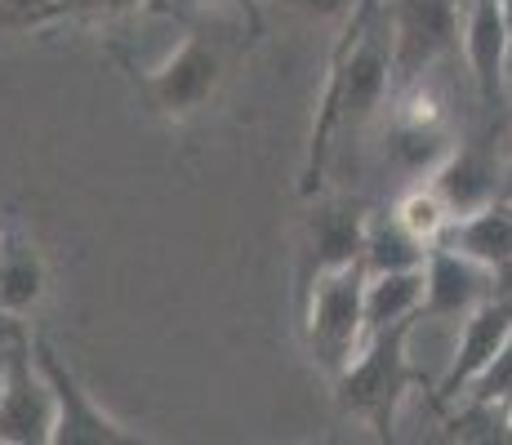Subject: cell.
I'll use <instances>...</instances> for the list:
<instances>
[{
  "mask_svg": "<svg viewBox=\"0 0 512 445\" xmlns=\"http://www.w3.org/2000/svg\"><path fill=\"white\" fill-rule=\"evenodd\" d=\"M423 294H428V276H423V267L366 276V334H379V330H392V325L419 321Z\"/></svg>",
  "mask_w": 512,
  "mask_h": 445,
  "instance_id": "cell-14",
  "label": "cell"
},
{
  "mask_svg": "<svg viewBox=\"0 0 512 445\" xmlns=\"http://www.w3.org/2000/svg\"><path fill=\"white\" fill-rule=\"evenodd\" d=\"M450 147H455V143H450V134H446V121H406V116H397V121H392L388 156L406 174L428 178L450 156Z\"/></svg>",
  "mask_w": 512,
  "mask_h": 445,
  "instance_id": "cell-16",
  "label": "cell"
},
{
  "mask_svg": "<svg viewBox=\"0 0 512 445\" xmlns=\"http://www.w3.org/2000/svg\"><path fill=\"white\" fill-rule=\"evenodd\" d=\"M32 348H36V361H41L49 388H54V401H58L54 445H134V441H143L139 432L121 428V423L90 397V388H85L72 365L54 352V343L32 339Z\"/></svg>",
  "mask_w": 512,
  "mask_h": 445,
  "instance_id": "cell-6",
  "label": "cell"
},
{
  "mask_svg": "<svg viewBox=\"0 0 512 445\" xmlns=\"http://www.w3.org/2000/svg\"><path fill=\"white\" fill-rule=\"evenodd\" d=\"M370 214L348 201H326L308 219V281L334 267L361 263V245H366Z\"/></svg>",
  "mask_w": 512,
  "mask_h": 445,
  "instance_id": "cell-11",
  "label": "cell"
},
{
  "mask_svg": "<svg viewBox=\"0 0 512 445\" xmlns=\"http://www.w3.org/2000/svg\"><path fill=\"white\" fill-rule=\"evenodd\" d=\"M54 423H58V401L49 388L36 348L27 334L14 339L9 356V383L0 397V445H54Z\"/></svg>",
  "mask_w": 512,
  "mask_h": 445,
  "instance_id": "cell-5",
  "label": "cell"
},
{
  "mask_svg": "<svg viewBox=\"0 0 512 445\" xmlns=\"http://www.w3.org/2000/svg\"><path fill=\"white\" fill-rule=\"evenodd\" d=\"M504 423H508V437H512V401L504 405Z\"/></svg>",
  "mask_w": 512,
  "mask_h": 445,
  "instance_id": "cell-27",
  "label": "cell"
},
{
  "mask_svg": "<svg viewBox=\"0 0 512 445\" xmlns=\"http://www.w3.org/2000/svg\"><path fill=\"white\" fill-rule=\"evenodd\" d=\"M423 183L450 205L455 219H464V214L481 210V205H490V201L504 196V165H499L490 152H481V147L455 143L450 156L423 178Z\"/></svg>",
  "mask_w": 512,
  "mask_h": 445,
  "instance_id": "cell-10",
  "label": "cell"
},
{
  "mask_svg": "<svg viewBox=\"0 0 512 445\" xmlns=\"http://www.w3.org/2000/svg\"><path fill=\"white\" fill-rule=\"evenodd\" d=\"M18 325H23V321H18V316H5V312H0V334H9V330H18Z\"/></svg>",
  "mask_w": 512,
  "mask_h": 445,
  "instance_id": "cell-24",
  "label": "cell"
},
{
  "mask_svg": "<svg viewBox=\"0 0 512 445\" xmlns=\"http://www.w3.org/2000/svg\"><path fill=\"white\" fill-rule=\"evenodd\" d=\"M54 5L58 0H0V36L27 32V27H45V18Z\"/></svg>",
  "mask_w": 512,
  "mask_h": 445,
  "instance_id": "cell-20",
  "label": "cell"
},
{
  "mask_svg": "<svg viewBox=\"0 0 512 445\" xmlns=\"http://www.w3.org/2000/svg\"><path fill=\"white\" fill-rule=\"evenodd\" d=\"M201 5H228V0H201Z\"/></svg>",
  "mask_w": 512,
  "mask_h": 445,
  "instance_id": "cell-28",
  "label": "cell"
},
{
  "mask_svg": "<svg viewBox=\"0 0 512 445\" xmlns=\"http://www.w3.org/2000/svg\"><path fill=\"white\" fill-rule=\"evenodd\" d=\"M18 334H27L23 325L18 330H9V334H0V397H5V383H9V356H14V339Z\"/></svg>",
  "mask_w": 512,
  "mask_h": 445,
  "instance_id": "cell-22",
  "label": "cell"
},
{
  "mask_svg": "<svg viewBox=\"0 0 512 445\" xmlns=\"http://www.w3.org/2000/svg\"><path fill=\"white\" fill-rule=\"evenodd\" d=\"M423 276H428V294H423L419 325H459L468 312H477L481 303H490L508 285L499 272H490V267H481L477 259L441 241L428 250Z\"/></svg>",
  "mask_w": 512,
  "mask_h": 445,
  "instance_id": "cell-7",
  "label": "cell"
},
{
  "mask_svg": "<svg viewBox=\"0 0 512 445\" xmlns=\"http://www.w3.org/2000/svg\"><path fill=\"white\" fill-rule=\"evenodd\" d=\"M147 0H58L49 9L45 27L49 23H98V18H125V14H139Z\"/></svg>",
  "mask_w": 512,
  "mask_h": 445,
  "instance_id": "cell-18",
  "label": "cell"
},
{
  "mask_svg": "<svg viewBox=\"0 0 512 445\" xmlns=\"http://www.w3.org/2000/svg\"><path fill=\"white\" fill-rule=\"evenodd\" d=\"M499 165H504V196L512 201V138H508V147H504V161H499Z\"/></svg>",
  "mask_w": 512,
  "mask_h": 445,
  "instance_id": "cell-23",
  "label": "cell"
},
{
  "mask_svg": "<svg viewBox=\"0 0 512 445\" xmlns=\"http://www.w3.org/2000/svg\"><path fill=\"white\" fill-rule=\"evenodd\" d=\"M499 14H504V27H508V36H512V0H499Z\"/></svg>",
  "mask_w": 512,
  "mask_h": 445,
  "instance_id": "cell-25",
  "label": "cell"
},
{
  "mask_svg": "<svg viewBox=\"0 0 512 445\" xmlns=\"http://www.w3.org/2000/svg\"><path fill=\"white\" fill-rule=\"evenodd\" d=\"M392 214H397V219L406 223V227H410V232L419 236L423 245H437L441 236L450 232V223H455V214H450V205L441 201V196L432 192L428 183L410 187V192L401 196L397 205H392Z\"/></svg>",
  "mask_w": 512,
  "mask_h": 445,
  "instance_id": "cell-17",
  "label": "cell"
},
{
  "mask_svg": "<svg viewBox=\"0 0 512 445\" xmlns=\"http://www.w3.org/2000/svg\"><path fill=\"white\" fill-rule=\"evenodd\" d=\"M441 245L468 254V259H477L481 267H490V272H499L508 281L512 276V201L499 196V201L455 219L450 232L441 236Z\"/></svg>",
  "mask_w": 512,
  "mask_h": 445,
  "instance_id": "cell-12",
  "label": "cell"
},
{
  "mask_svg": "<svg viewBox=\"0 0 512 445\" xmlns=\"http://www.w3.org/2000/svg\"><path fill=\"white\" fill-rule=\"evenodd\" d=\"M232 72V49L223 36L214 32H187L183 45L165 58L156 72H147L139 89L143 103L152 107L165 121H183V116H196L201 107H210V98L223 89Z\"/></svg>",
  "mask_w": 512,
  "mask_h": 445,
  "instance_id": "cell-4",
  "label": "cell"
},
{
  "mask_svg": "<svg viewBox=\"0 0 512 445\" xmlns=\"http://www.w3.org/2000/svg\"><path fill=\"white\" fill-rule=\"evenodd\" d=\"M504 103L512 107V58H508V85H504Z\"/></svg>",
  "mask_w": 512,
  "mask_h": 445,
  "instance_id": "cell-26",
  "label": "cell"
},
{
  "mask_svg": "<svg viewBox=\"0 0 512 445\" xmlns=\"http://www.w3.org/2000/svg\"><path fill=\"white\" fill-rule=\"evenodd\" d=\"M294 9L308 18H321V23H348L357 0H294Z\"/></svg>",
  "mask_w": 512,
  "mask_h": 445,
  "instance_id": "cell-21",
  "label": "cell"
},
{
  "mask_svg": "<svg viewBox=\"0 0 512 445\" xmlns=\"http://www.w3.org/2000/svg\"><path fill=\"white\" fill-rule=\"evenodd\" d=\"M464 63L472 76L481 107L495 112L504 103V85H508V58H512V36L499 14V0H468L464 9Z\"/></svg>",
  "mask_w": 512,
  "mask_h": 445,
  "instance_id": "cell-9",
  "label": "cell"
},
{
  "mask_svg": "<svg viewBox=\"0 0 512 445\" xmlns=\"http://www.w3.org/2000/svg\"><path fill=\"white\" fill-rule=\"evenodd\" d=\"M468 401L486 405V410H504L512 401V339L504 343V352L490 361V370L468 388Z\"/></svg>",
  "mask_w": 512,
  "mask_h": 445,
  "instance_id": "cell-19",
  "label": "cell"
},
{
  "mask_svg": "<svg viewBox=\"0 0 512 445\" xmlns=\"http://www.w3.org/2000/svg\"><path fill=\"white\" fill-rule=\"evenodd\" d=\"M308 352L330 379L348 370L366 334V267H334L308 281V316H303Z\"/></svg>",
  "mask_w": 512,
  "mask_h": 445,
  "instance_id": "cell-3",
  "label": "cell"
},
{
  "mask_svg": "<svg viewBox=\"0 0 512 445\" xmlns=\"http://www.w3.org/2000/svg\"><path fill=\"white\" fill-rule=\"evenodd\" d=\"M410 330H415V321L370 334V339L361 343V352L348 361V370L334 379L339 405L352 419L370 423L379 441H392L397 410H401V401H406V388L415 383V370H410V339H415V334Z\"/></svg>",
  "mask_w": 512,
  "mask_h": 445,
  "instance_id": "cell-1",
  "label": "cell"
},
{
  "mask_svg": "<svg viewBox=\"0 0 512 445\" xmlns=\"http://www.w3.org/2000/svg\"><path fill=\"white\" fill-rule=\"evenodd\" d=\"M45 290L49 272L41 250L18 232H0V312L23 321L32 308H41Z\"/></svg>",
  "mask_w": 512,
  "mask_h": 445,
  "instance_id": "cell-13",
  "label": "cell"
},
{
  "mask_svg": "<svg viewBox=\"0 0 512 445\" xmlns=\"http://www.w3.org/2000/svg\"><path fill=\"white\" fill-rule=\"evenodd\" d=\"M468 0H383V27L392 45V94L428 81L450 54L464 49Z\"/></svg>",
  "mask_w": 512,
  "mask_h": 445,
  "instance_id": "cell-2",
  "label": "cell"
},
{
  "mask_svg": "<svg viewBox=\"0 0 512 445\" xmlns=\"http://www.w3.org/2000/svg\"><path fill=\"white\" fill-rule=\"evenodd\" d=\"M428 250L397 214H370L366 223V245H361V267L366 276H379V272H406V267H423L428 263Z\"/></svg>",
  "mask_w": 512,
  "mask_h": 445,
  "instance_id": "cell-15",
  "label": "cell"
},
{
  "mask_svg": "<svg viewBox=\"0 0 512 445\" xmlns=\"http://www.w3.org/2000/svg\"><path fill=\"white\" fill-rule=\"evenodd\" d=\"M512 339V290H499L490 303H481L477 312H468L455 325V343H450V361L441 370L437 397L441 401H459L468 397V388L490 370L504 343Z\"/></svg>",
  "mask_w": 512,
  "mask_h": 445,
  "instance_id": "cell-8",
  "label": "cell"
}]
</instances>
